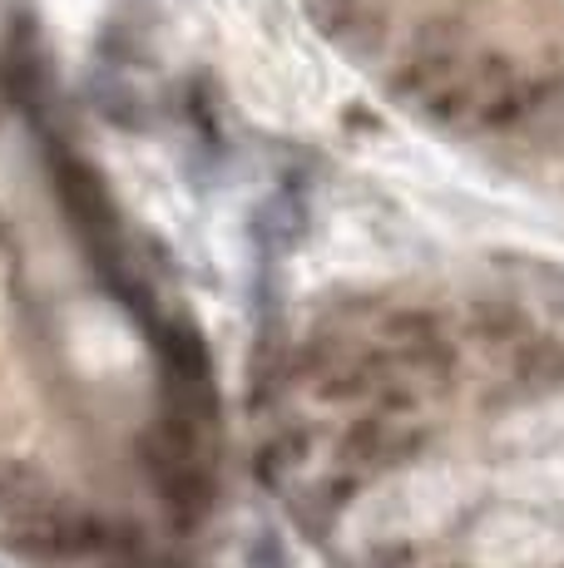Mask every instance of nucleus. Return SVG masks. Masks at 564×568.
<instances>
[{
	"label": "nucleus",
	"instance_id": "f257e3e1",
	"mask_svg": "<svg viewBox=\"0 0 564 568\" xmlns=\"http://www.w3.org/2000/svg\"><path fill=\"white\" fill-rule=\"evenodd\" d=\"M6 544L26 559H90V554H129V529H114L110 519H100L94 509L64 505L56 495L50 505L30 509V515L6 524Z\"/></svg>",
	"mask_w": 564,
	"mask_h": 568
},
{
	"label": "nucleus",
	"instance_id": "f03ea898",
	"mask_svg": "<svg viewBox=\"0 0 564 568\" xmlns=\"http://www.w3.org/2000/svg\"><path fill=\"white\" fill-rule=\"evenodd\" d=\"M426 445V430H421V415H406V410H356L346 420L338 450L332 460L356 469L362 479L382 475V469H396L406 465L411 455Z\"/></svg>",
	"mask_w": 564,
	"mask_h": 568
},
{
	"label": "nucleus",
	"instance_id": "7ed1b4c3",
	"mask_svg": "<svg viewBox=\"0 0 564 568\" xmlns=\"http://www.w3.org/2000/svg\"><path fill=\"white\" fill-rule=\"evenodd\" d=\"M461 64H465V30H461V20H431L426 30H416L406 60L392 70V94L401 104L421 109V100H426L431 90H441V84H446Z\"/></svg>",
	"mask_w": 564,
	"mask_h": 568
},
{
	"label": "nucleus",
	"instance_id": "20e7f679",
	"mask_svg": "<svg viewBox=\"0 0 564 568\" xmlns=\"http://www.w3.org/2000/svg\"><path fill=\"white\" fill-rule=\"evenodd\" d=\"M50 499H56V485L36 460H0V519L6 524L50 505Z\"/></svg>",
	"mask_w": 564,
	"mask_h": 568
},
{
	"label": "nucleus",
	"instance_id": "39448f33",
	"mask_svg": "<svg viewBox=\"0 0 564 568\" xmlns=\"http://www.w3.org/2000/svg\"><path fill=\"white\" fill-rule=\"evenodd\" d=\"M308 10L332 40H346V45H352L356 36H366V30L382 26L376 0H308Z\"/></svg>",
	"mask_w": 564,
	"mask_h": 568
},
{
	"label": "nucleus",
	"instance_id": "423d86ee",
	"mask_svg": "<svg viewBox=\"0 0 564 568\" xmlns=\"http://www.w3.org/2000/svg\"><path fill=\"white\" fill-rule=\"evenodd\" d=\"M258 237H263V247H273V253L292 247L302 237V203L288 199V193L263 203V213H258Z\"/></svg>",
	"mask_w": 564,
	"mask_h": 568
},
{
	"label": "nucleus",
	"instance_id": "0eeeda50",
	"mask_svg": "<svg viewBox=\"0 0 564 568\" xmlns=\"http://www.w3.org/2000/svg\"><path fill=\"white\" fill-rule=\"evenodd\" d=\"M94 100H100V109L114 119V124H124V129H134V124H139V114H134V94H129L124 84H100V90H94Z\"/></svg>",
	"mask_w": 564,
	"mask_h": 568
}]
</instances>
